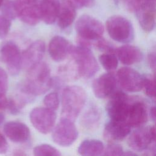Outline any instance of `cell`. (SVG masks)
I'll list each match as a JSON object with an SVG mask.
<instances>
[{"label":"cell","instance_id":"6da1fadb","mask_svg":"<svg viewBox=\"0 0 156 156\" xmlns=\"http://www.w3.org/2000/svg\"><path fill=\"white\" fill-rule=\"evenodd\" d=\"M28 71V77L21 88V91L30 96L40 95L47 92L52 85L48 65L40 62Z\"/></svg>","mask_w":156,"mask_h":156},{"label":"cell","instance_id":"7a4b0ae2","mask_svg":"<svg viewBox=\"0 0 156 156\" xmlns=\"http://www.w3.org/2000/svg\"><path fill=\"white\" fill-rule=\"evenodd\" d=\"M86 99V92L82 87H65L62 93L61 118L74 121L84 107Z\"/></svg>","mask_w":156,"mask_h":156},{"label":"cell","instance_id":"3957f363","mask_svg":"<svg viewBox=\"0 0 156 156\" xmlns=\"http://www.w3.org/2000/svg\"><path fill=\"white\" fill-rule=\"evenodd\" d=\"M76 74L85 79L93 77L99 71L98 62L89 46L79 44L70 52Z\"/></svg>","mask_w":156,"mask_h":156},{"label":"cell","instance_id":"277c9868","mask_svg":"<svg viewBox=\"0 0 156 156\" xmlns=\"http://www.w3.org/2000/svg\"><path fill=\"white\" fill-rule=\"evenodd\" d=\"M109 36L115 41L127 43L134 38V29L132 23L121 15H113L105 23Z\"/></svg>","mask_w":156,"mask_h":156},{"label":"cell","instance_id":"5b68a950","mask_svg":"<svg viewBox=\"0 0 156 156\" xmlns=\"http://www.w3.org/2000/svg\"><path fill=\"white\" fill-rule=\"evenodd\" d=\"M134 130L128 138V145L136 151H147L155 153V126L139 127Z\"/></svg>","mask_w":156,"mask_h":156},{"label":"cell","instance_id":"8992f818","mask_svg":"<svg viewBox=\"0 0 156 156\" xmlns=\"http://www.w3.org/2000/svg\"><path fill=\"white\" fill-rule=\"evenodd\" d=\"M75 29L79 38L89 41L101 38L104 30L100 21L88 15H82L78 19Z\"/></svg>","mask_w":156,"mask_h":156},{"label":"cell","instance_id":"52a82bcc","mask_svg":"<svg viewBox=\"0 0 156 156\" xmlns=\"http://www.w3.org/2000/svg\"><path fill=\"white\" fill-rule=\"evenodd\" d=\"M109 97L106 105L109 117L112 120L126 122L132 97L119 90H116Z\"/></svg>","mask_w":156,"mask_h":156},{"label":"cell","instance_id":"ba28073f","mask_svg":"<svg viewBox=\"0 0 156 156\" xmlns=\"http://www.w3.org/2000/svg\"><path fill=\"white\" fill-rule=\"evenodd\" d=\"M30 121L39 132L47 134L51 132L57 119L55 110L47 107H37L30 113Z\"/></svg>","mask_w":156,"mask_h":156},{"label":"cell","instance_id":"9c48e42d","mask_svg":"<svg viewBox=\"0 0 156 156\" xmlns=\"http://www.w3.org/2000/svg\"><path fill=\"white\" fill-rule=\"evenodd\" d=\"M78 135L79 132L74 121L61 118L53 130L52 138L57 144L68 147L77 140Z\"/></svg>","mask_w":156,"mask_h":156},{"label":"cell","instance_id":"30bf717a","mask_svg":"<svg viewBox=\"0 0 156 156\" xmlns=\"http://www.w3.org/2000/svg\"><path fill=\"white\" fill-rule=\"evenodd\" d=\"M142 29L151 32L155 24V0H137L134 11Z\"/></svg>","mask_w":156,"mask_h":156},{"label":"cell","instance_id":"8fae6325","mask_svg":"<svg viewBox=\"0 0 156 156\" xmlns=\"http://www.w3.org/2000/svg\"><path fill=\"white\" fill-rule=\"evenodd\" d=\"M0 58L11 75H18L22 67L21 53L18 46L12 41L4 43L0 47Z\"/></svg>","mask_w":156,"mask_h":156},{"label":"cell","instance_id":"7c38bea8","mask_svg":"<svg viewBox=\"0 0 156 156\" xmlns=\"http://www.w3.org/2000/svg\"><path fill=\"white\" fill-rule=\"evenodd\" d=\"M16 16L21 21L29 26L37 24L41 20L39 4L26 0H14Z\"/></svg>","mask_w":156,"mask_h":156},{"label":"cell","instance_id":"4fadbf2b","mask_svg":"<svg viewBox=\"0 0 156 156\" xmlns=\"http://www.w3.org/2000/svg\"><path fill=\"white\" fill-rule=\"evenodd\" d=\"M117 77L121 87L127 91L137 92L143 89L144 77L131 68H120L118 71Z\"/></svg>","mask_w":156,"mask_h":156},{"label":"cell","instance_id":"5bb4252c","mask_svg":"<svg viewBox=\"0 0 156 156\" xmlns=\"http://www.w3.org/2000/svg\"><path fill=\"white\" fill-rule=\"evenodd\" d=\"M147 119L148 111L144 102L137 98H132L126 122L130 127H139Z\"/></svg>","mask_w":156,"mask_h":156},{"label":"cell","instance_id":"9a60e30c","mask_svg":"<svg viewBox=\"0 0 156 156\" xmlns=\"http://www.w3.org/2000/svg\"><path fill=\"white\" fill-rule=\"evenodd\" d=\"M117 79L112 73L103 74L96 79L92 84L93 93L96 97L102 99L109 97L116 90Z\"/></svg>","mask_w":156,"mask_h":156},{"label":"cell","instance_id":"2e32d148","mask_svg":"<svg viewBox=\"0 0 156 156\" xmlns=\"http://www.w3.org/2000/svg\"><path fill=\"white\" fill-rule=\"evenodd\" d=\"M45 51L44 41L38 40L33 42L21 54V66L29 71L41 62Z\"/></svg>","mask_w":156,"mask_h":156},{"label":"cell","instance_id":"e0dca14e","mask_svg":"<svg viewBox=\"0 0 156 156\" xmlns=\"http://www.w3.org/2000/svg\"><path fill=\"white\" fill-rule=\"evenodd\" d=\"M73 46L65 37L56 35L50 41L48 52L51 58L57 62L64 60L70 54Z\"/></svg>","mask_w":156,"mask_h":156},{"label":"cell","instance_id":"ac0fdd59","mask_svg":"<svg viewBox=\"0 0 156 156\" xmlns=\"http://www.w3.org/2000/svg\"><path fill=\"white\" fill-rule=\"evenodd\" d=\"M5 135L16 143L26 142L30 137V130L27 125L20 121H9L4 125Z\"/></svg>","mask_w":156,"mask_h":156},{"label":"cell","instance_id":"d6986e66","mask_svg":"<svg viewBox=\"0 0 156 156\" xmlns=\"http://www.w3.org/2000/svg\"><path fill=\"white\" fill-rule=\"evenodd\" d=\"M131 127L125 121L111 119L104 127V136L109 141H118L124 140L130 132Z\"/></svg>","mask_w":156,"mask_h":156},{"label":"cell","instance_id":"ffe728a7","mask_svg":"<svg viewBox=\"0 0 156 156\" xmlns=\"http://www.w3.org/2000/svg\"><path fill=\"white\" fill-rule=\"evenodd\" d=\"M116 54L120 62L126 65L139 63L143 58V53L136 46L125 44L116 49Z\"/></svg>","mask_w":156,"mask_h":156},{"label":"cell","instance_id":"44dd1931","mask_svg":"<svg viewBox=\"0 0 156 156\" xmlns=\"http://www.w3.org/2000/svg\"><path fill=\"white\" fill-rule=\"evenodd\" d=\"M60 7L58 0H42L39 4L41 20L47 24L54 23L57 20Z\"/></svg>","mask_w":156,"mask_h":156},{"label":"cell","instance_id":"7402d4cb","mask_svg":"<svg viewBox=\"0 0 156 156\" xmlns=\"http://www.w3.org/2000/svg\"><path fill=\"white\" fill-rule=\"evenodd\" d=\"M76 17V8L70 0H66L60 4L57 18V24L61 29L70 26Z\"/></svg>","mask_w":156,"mask_h":156},{"label":"cell","instance_id":"603a6c76","mask_svg":"<svg viewBox=\"0 0 156 156\" xmlns=\"http://www.w3.org/2000/svg\"><path fill=\"white\" fill-rule=\"evenodd\" d=\"M104 144L98 140L88 139L83 140L79 146L78 152L81 155L96 156L102 154Z\"/></svg>","mask_w":156,"mask_h":156},{"label":"cell","instance_id":"cb8c5ba5","mask_svg":"<svg viewBox=\"0 0 156 156\" xmlns=\"http://www.w3.org/2000/svg\"><path fill=\"white\" fill-rule=\"evenodd\" d=\"M100 117V111L98 108L92 105L84 113L82 117V123L87 129H93L97 127Z\"/></svg>","mask_w":156,"mask_h":156},{"label":"cell","instance_id":"d4e9b609","mask_svg":"<svg viewBox=\"0 0 156 156\" xmlns=\"http://www.w3.org/2000/svg\"><path fill=\"white\" fill-rule=\"evenodd\" d=\"M99 60L104 68L108 71L115 69L118 66V58L115 53L105 52L99 55Z\"/></svg>","mask_w":156,"mask_h":156},{"label":"cell","instance_id":"484cf974","mask_svg":"<svg viewBox=\"0 0 156 156\" xmlns=\"http://www.w3.org/2000/svg\"><path fill=\"white\" fill-rule=\"evenodd\" d=\"M33 154L36 156H60L61 153L54 147L47 144H41L37 146L33 150Z\"/></svg>","mask_w":156,"mask_h":156},{"label":"cell","instance_id":"4316f807","mask_svg":"<svg viewBox=\"0 0 156 156\" xmlns=\"http://www.w3.org/2000/svg\"><path fill=\"white\" fill-rule=\"evenodd\" d=\"M143 88L146 94L151 99L155 98V76L153 78L150 77H144Z\"/></svg>","mask_w":156,"mask_h":156},{"label":"cell","instance_id":"83f0119b","mask_svg":"<svg viewBox=\"0 0 156 156\" xmlns=\"http://www.w3.org/2000/svg\"><path fill=\"white\" fill-rule=\"evenodd\" d=\"M1 8L2 15L10 21L17 17L13 1H7L4 3L3 2Z\"/></svg>","mask_w":156,"mask_h":156},{"label":"cell","instance_id":"f1b7e54d","mask_svg":"<svg viewBox=\"0 0 156 156\" xmlns=\"http://www.w3.org/2000/svg\"><path fill=\"white\" fill-rule=\"evenodd\" d=\"M43 103L46 107L53 110H56L59 105L58 95L56 92H51L45 96Z\"/></svg>","mask_w":156,"mask_h":156},{"label":"cell","instance_id":"f546056e","mask_svg":"<svg viewBox=\"0 0 156 156\" xmlns=\"http://www.w3.org/2000/svg\"><path fill=\"white\" fill-rule=\"evenodd\" d=\"M123 148L118 144L111 143L109 144L106 148L104 149L102 155H110V156H119L123 155L124 154Z\"/></svg>","mask_w":156,"mask_h":156},{"label":"cell","instance_id":"4dcf8cb0","mask_svg":"<svg viewBox=\"0 0 156 156\" xmlns=\"http://www.w3.org/2000/svg\"><path fill=\"white\" fill-rule=\"evenodd\" d=\"M11 27V21L0 15V39L6 37Z\"/></svg>","mask_w":156,"mask_h":156},{"label":"cell","instance_id":"1f68e13d","mask_svg":"<svg viewBox=\"0 0 156 156\" xmlns=\"http://www.w3.org/2000/svg\"><path fill=\"white\" fill-rule=\"evenodd\" d=\"M96 46L99 50L104 51L105 52L115 53L116 49L112 45H111L110 43L102 38L97 40Z\"/></svg>","mask_w":156,"mask_h":156},{"label":"cell","instance_id":"d6a6232c","mask_svg":"<svg viewBox=\"0 0 156 156\" xmlns=\"http://www.w3.org/2000/svg\"><path fill=\"white\" fill-rule=\"evenodd\" d=\"M8 88V77L6 71L0 67V95L5 94Z\"/></svg>","mask_w":156,"mask_h":156},{"label":"cell","instance_id":"836d02e7","mask_svg":"<svg viewBox=\"0 0 156 156\" xmlns=\"http://www.w3.org/2000/svg\"><path fill=\"white\" fill-rule=\"evenodd\" d=\"M76 8L81 9L83 7H91L93 6L95 0H70Z\"/></svg>","mask_w":156,"mask_h":156},{"label":"cell","instance_id":"e575fe53","mask_svg":"<svg viewBox=\"0 0 156 156\" xmlns=\"http://www.w3.org/2000/svg\"><path fill=\"white\" fill-rule=\"evenodd\" d=\"M21 107L20 106L18 103L12 98L8 99V104L7 109L9 110V112L13 115H16L20 112V108Z\"/></svg>","mask_w":156,"mask_h":156},{"label":"cell","instance_id":"d590c367","mask_svg":"<svg viewBox=\"0 0 156 156\" xmlns=\"http://www.w3.org/2000/svg\"><path fill=\"white\" fill-rule=\"evenodd\" d=\"M9 144L5 136L0 132V154H5L8 151Z\"/></svg>","mask_w":156,"mask_h":156},{"label":"cell","instance_id":"8d00e7d4","mask_svg":"<svg viewBox=\"0 0 156 156\" xmlns=\"http://www.w3.org/2000/svg\"><path fill=\"white\" fill-rule=\"evenodd\" d=\"M137 0H122L126 7L129 11H133L136 5Z\"/></svg>","mask_w":156,"mask_h":156},{"label":"cell","instance_id":"74e56055","mask_svg":"<svg viewBox=\"0 0 156 156\" xmlns=\"http://www.w3.org/2000/svg\"><path fill=\"white\" fill-rule=\"evenodd\" d=\"M155 52H151L148 55L147 60H148V63L150 65V67L155 71Z\"/></svg>","mask_w":156,"mask_h":156},{"label":"cell","instance_id":"f35d334b","mask_svg":"<svg viewBox=\"0 0 156 156\" xmlns=\"http://www.w3.org/2000/svg\"><path fill=\"white\" fill-rule=\"evenodd\" d=\"M8 104V99L6 98L5 94L0 95V110L6 109Z\"/></svg>","mask_w":156,"mask_h":156},{"label":"cell","instance_id":"ab89813d","mask_svg":"<svg viewBox=\"0 0 156 156\" xmlns=\"http://www.w3.org/2000/svg\"><path fill=\"white\" fill-rule=\"evenodd\" d=\"M149 115L153 121H155V107H152L149 111Z\"/></svg>","mask_w":156,"mask_h":156},{"label":"cell","instance_id":"60d3db41","mask_svg":"<svg viewBox=\"0 0 156 156\" xmlns=\"http://www.w3.org/2000/svg\"><path fill=\"white\" fill-rule=\"evenodd\" d=\"M4 116L2 113H0V125L3 122V121H4Z\"/></svg>","mask_w":156,"mask_h":156},{"label":"cell","instance_id":"b9f144b4","mask_svg":"<svg viewBox=\"0 0 156 156\" xmlns=\"http://www.w3.org/2000/svg\"><path fill=\"white\" fill-rule=\"evenodd\" d=\"M27 1H29V2H38L39 0H26Z\"/></svg>","mask_w":156,"mask_h":156},{"label":"cell","instance_id":"7bdbcfd3","mask_svg":"<svg viewBox=\"0 0 156 156\" xmlns=\"http://www.w3.org/2000/svg\"><path fill=\"white\" fill-rule=\"evenodd\" d=\"M3 4V0H0V9L1 8Z\"/></svg>","mask_w":156,"mask_h":156}]
</instances>
